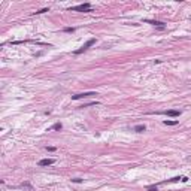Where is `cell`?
<instances>
[{
	"label": "cell",
	"instance_id": "5",
	"mask_svg": "<svg viewBox=\"0 0 191 191\" xmlns=\"http://www.w3.org/2000/svg\"><path fill=\"white\" fill-rule=\"evenodd\" d=\"M157 113H164V115H169V117H179L181 115V110H173V109H170V110H164V112H157Z\"/></svg>",
	"mask_w": 191,
	"mask_h": 191
},
{
	"label": "cell",
	"instance_id": "9",
	"mask_svg": "<svg viewBox=\"0 0 191 191\" xmlns=\"http://www.w3.org/2000/svg\"><path fill=\"white\" fill-rule=\"evenodd\" d=\"M146 190H148V191H157V190H158V185H157V184H155V185H148Z\"/></svg>",
	"mask_w": 191,
	"mask_h": 191
},
{
	"label": "cell",
	"instance_id": "2",
	"mask_svg": "<svg viewBox=\"0 0 191 191\" xmlns=\"http://www.w3.org/2000/svg\"><path fill=\"white\" fill-rule=\"evenodd\" d=\"M94 43H96V39H94V37H93V39H90V41H87V42H85V43H84V45H82V46H81L79 49H76V51H75V54H76V55H79V54H82V52H85V51H87V49H88L90 46H93Z\"/></svg>",
	"mask_w": 191,
	"mask_h": 191
},
{
	"label": "cell",
	"instance_id": "11",
	"mask_svg": "<svg viewBox=\"0 0 191 191\" xmlns=\"http://www.w3.org/2000/svg\"><path fill=\"white\" fill-rule=\"evenodd\" d=\"M64 31H67V33H73V31H75V28H73V27H66V28H64Z\"/></svg>",
	"mask_w": 191,
	"mask_h": 191
},
{
	"label": "cell",
	"instance_id": "10",
	"mask_svg": "<svg viewBox=\"0 0 191 191\" xmlns=\"http://www.w3.org/2000/svg\"><path fill=\"white\" fill-rule=\"evenodd\" d=\"M178 123H179V121H176V120H175V121H167V120L164 121V124H166V126H176Z\"/></svg>",
	"mask_w": 191,
	"mask_h": 191
},
{
	"label": "cell",
	"instance_id": "12",
	"mask_svg": "<svg viewBox=\"0 0 191 191\" xmlns=\"http://www.w3.org/2000/svg\"><path fill=\"white\" fill-rule=\"evenodd\" d=\"M48 11H49V9H48V8H45V9H41V11H37L36 14H45V12H48Z\"/></svg>",
	"mask_w": 191,
	"mask_h": 191
},
{
	"label": "cell",
	"instance_id": "1",
	"mask_svg": "<svg viewBox=\"0 0 191 191\" xmlns=\"http://www.w3.org/2000/svg\"><path fill=\"white\" fill-rule=\"evenodd\" d=\"M69 11H73V12H91V5L90 3H82V5H78V6L69 8Z\"/></svg>",
	"mask_w": 191,
	"mask_h": 191
},
{
	"label": "cell",
	"instance_id": "3",
	"mask_svg": "<svg viewBox=\"0 0 191 191\" xmlns=\"http://www.w3.org/2000/svg\"><path fill=\"white\" fill-rule=\"evenodd\" d=\"M90 96H97L94 91H90V93H81V94H75L72 96V100H79V99H87Z\"/></svg>",
	"mask_w": 191,
	"mask_h": 191
},
{
	"label": "cell",
	"instance_id": "4",
	"mask_svg": "<svg viewBox=\"0 0 191 191\" xmlns=\"http://www.w3.org/2000/svg\"><path fill=\"white\" fill-rule=\"evenodd\" d=\"M54 163H55L54 158H43V160H41L39 163H37V166H39V167H46V166H51Z\"/></svg>",
	"mask_w": 191,
	"mask_h": 191
},
{
	"label": "cell",
	"instance_id": "6",
	"mask_svg": "<svg viewBox=\"0 0 191 191\" xmlns=\"http://www.w3.org/2000/svg\"><path fill=\"white\" fill-rule=\"evenodd\" d=\"M146 22H148V24H152L154 27H158L160 30H164V28H166V24L161 22V21H151V20H146Z\"/></svg>",
	"mask_w": 191,
	"mask_h": 191
},
{
	"label": "cell",
	"instance_id": "7",
	"mask_svg": "<svg viewBox=\"0 0 191 191\" xmlns=\"http://www.w3.org/2000/svg\"><path fill=\"white\" fill-rule=\"evenodd\" d=\"M145 130H146V126H145V124L134 126V131H137V133H142V131H145Z\"/></svg>",
	"mask_w": 191,
	"mask_h": 191
},
{
	"label": "cell",
	"instance_id": "13",
	"mask_svg": "<svg viewBox=\"0 0 191 191\" xmlns=\"http://www.w3.org/2000/svg\"><path fill=\"white\" fill-rule=\"evenodd\" d=\"M46 149H48L49 152H52V151H55L57 148H55V146H46Z\"/></svg>",
	"mask_w": 191,
	"mask_h": 191
},
{
	"label": "cell",
	"instance_id": "8",
	"mask_svg": "<svg viewBox=\"0 0 191 191\" xmlns=\"http://www.w3.org/2000/svg\"><path fill=\"white\" fill-rule=\"evenodd\" d=\"M61 128H63V124H61V123H55L49 130H61Z\"/></svg>",
	"mask_w": 191,
	"mask_h": 191
}]
</instances>
